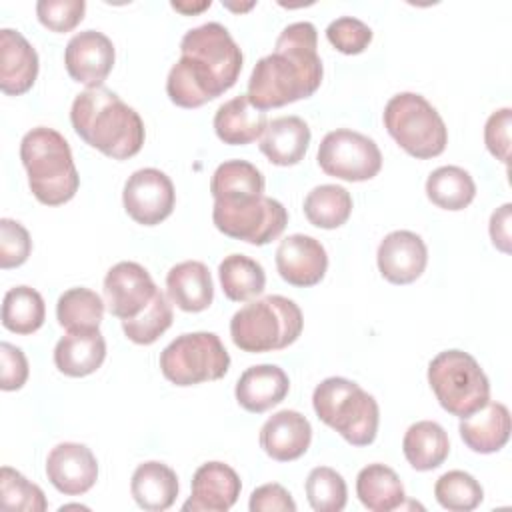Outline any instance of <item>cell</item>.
<instances>
[{
	"label": "cell",
	"instance_id": "1",
	"mask_svg": "<svg viewBox=\"0 0 512 512\" xmlns=\"http://www.w3.org/2000/svg\"><path fill=\"white\" fill-rule=\"evenodd\" d=\"M318 32L312 22L288 24L276 38L274 52L260 58L248 80V100L258 110L280 108L310 98L322 82Z\"/></svg>",
	"mask_w": 512,
	"mask_h": 512
},
{
	"label": "cell",
	"instance_id": "2",
	"mask_svg": "<svg viewBox=\"0 0 512 512\" xmlns=\"http://www.w3.org/2000/svg\"><path fill=\"white\" fill-rule=\"evenodd\" d=\"M70 122L88 146L114 160L136 156L146 138L140 114L106 86L80 92L72 102Z\"/></svg>",
	"mask_w": 512,
	"mask_h": 512
},
{
	"label": "cell",
	"instance_id": "3",
	"mask_svg": "<svg viewBox=\"0 0 512 512\" xmlns=\"http://www.w3.org/2000/svg\"><path fill=\"white\" fill-rule=\"evenodd\" d=\"M20 160L34 198L46 206H60L74 198L80 176L66 138L48 126L28 130L20 142Z\"/></svg>",
	"mask_w": 512,
	"mask_h": 512
},
{
	"label": "cell",
	"instance_id": "4",
	"mask_svg": "<svg viewBox=\"0 0 512 512\" xmlns=\"http://www.w3.org/2000/svg\"><path fill=\"white\" fill-rule=\"evenodd\" d=\"M304 328L302 310L286 296L270 294L248 302L230 320L232 342L250 354L288 348Z\"/></svg>",
	"mask_w": 512,
	"mask_h": 512
},
{
	"label": "cell",
	"instance_id": "5",
	"mask_svg": "<svg viewBox=\"0 0 512 512\" xmlns=\"http://www.w3.org/2000/svg\"><path fill=\"white\" fill-rule=\"evenodd\" d=\"M316 416L336 430L352 446H368L376 440L380 408L372 394L356 382L330 376L322 380L312 394Z\"/></svg>",
	"mask_w": 512,
	"mask_h": 512
},
{
	"label": "cell",
	"instance_id": "6",
	"mask_svg": "<svg viewBox=\"0 0 512 512\" xmlns=\"http://www.w3.org/2000/svg\"><path fill=\"white\" fill-rule=\"evenodd\" d=\"M428 384L440 406L466 418L490 400V382L474 356L464 350H444L428 364Z\"/></svg>",
	"mask_w": 512,
	"mask_h": 512
},
{
	"label": "cell",
	"instance_id": "7",
	"mask_svg": "<svg viewBox=\"0 0 512 512\" xmlns=\"http://www.w3.org/2000/svg\"><path fill=\"white\" fill-rule=\"evenodd\" d=\"M384 126L404 152L420 160L440 156L448 144L442 116L416 92H400L386 102Z\"/></svg>",
	"mask_w": 512,
	"mask_h": 512
},
{
	"label": "cell",
	"instance_id": "8",
	"mask_svg": "<svg viewBox=\"0 0 512 512\" xmlns=\"http://www.w3.org/2000/svg\"><path fill=\"white\" fill-rule=\"evenodd\" d=\"M228 368L230 354L214 332L180 334L160 354V370L176 386L220 380Z\"/></svg>",
	"mask_w": 512,
	"mask_h": 512
},
{
	"label": "cell",
	"instance_id": "9",
	"mask_svg": "<svg viewBox=\"0 0 512 512\" xmlns=\"http://www.w3.org/2000/svg\"><path fill=\"white\" fill-rule=\"evenodd\" d=\"M212 220L222 234L254 246H264L284 232L288 212L276 198L266 194L234 196L214 200Z\"/></svg>",
	"mask_w": 512,
	"mask_h": 512
},
{
	"label": "cell",
	"instance_id": "10",
	"mask_svg": "<svg viewBox=\"0 0 512 512\" xmlns=\"http://www.w3.org/2000/svg\"><path fill=\"white\" fill-rule=\"evenodd\" d=\"M316 160L322 172L346 182L370 180L382 168L378 144L366 134L348 128L328 132L318 146Z\"/></svg>",
	"mask_w": 512,
	"mask_h": 512
},
{
	"label": "cell",
	"instance_id": "11",
	"mask_svg": "<svg viewBox=\"0 0 512 512\" xmlns=\"http://www.w3.org/2000/svg\"><path fill=\"white\" fill-rule=\"evenodd\" d=\"M180 54L198 60L210 70L222 92L230 90L242 70V50L220 22H206L188 30L180 42Z\"/></svg>",
	"mask_w": 512,
	"mask_h": 512
},
{
	"label": "cell",
	"instance_id": "12",
	"mask_svg": "<svg viewBox=\"0 0 512 512\" xmlns=\"http://www.w3.org/2000/svg\"><path fill=\"white\" fill-rule=\"evenodd\" d=\"M122 204L134 222L142 226H156L174 210V184L170 176L158 168H140L124 182Z\"/></svg>",
	"mask_w": 512,
	"mask_h": 512
},
{
	"label": "cell",
	"instance_id": "13",
	"mask_svg": "<svg viewBox=\"0 0 512 512\" xmlns=\"http://www.w3.org/2000/svg\"><path fill=\"white\" fill-rule=\"evenodd\" d=\"M158 288L150 272L138 262L122 260L104 276V302L112 316L120 320L136 318L156 296Z\"/></svg>",
	"mask_w": 512,
	"mask_h": 512
},
{
	"label": "cell",
	"instance_id": "14",
	"mask_svg": "<svg viewBox=\"0 0 512 512\" xmlns=\"http://www.w3.org/2000/svg\"><path fill=\"white\" fill-rule=\"evenodd\" d=\"M114 44L98 30H82L74 34L64 50V66L70 78L86 88H98L114 66Z\"/></svg>",
	"mask_w": 512,
	"mask_h": 512
},
{
	"label": "cell",
	"instance_id": "15",
	"mask_svg": "<svg viewBox=\"0 0 512 512\" xmlns=\"http://www.w3.org/2000/svg\"><path fill=\"white\" fill-rule=\"evenodd\" d=\"M46 476L58 492L80 496L96 484L98 462L86 444L60 442L48 452Z\"/></svg>",
	"mask_w": 512,
	"mask_h": 512
},
{
	"label": "cell",
	"instance_id": "16",
	"mask_svg": "<svg viewBox=\"0 0 512 512\" xmlns=\"http://www.w3.org/2000/svg\"><path fill=\"white\" fill-rule=\"evenodd\" d=\"M276 268L284 282L310 288L316 286L328 270L326 248L308 234H290L276 248Z\"/></svg>",
	"mask_w": 512,
	"mask_h": 512
},
{
	"label": "cell",
	"instance_id": "17",
	"mask_svg": "<svg viewBox=\"0 0 512 512\" xmlns=\"http://www.w3.org/2000/svg\"><path fill=\"white\" fill-rule=\"evenodd\" d=\"M378 270L392 284L418 280L428 264V248L416 232L394 230L386 234L376 252Z\"/></svg>",
	"mask_w": 512,
	"mask_h": 512
},
{
	"label": "cell",
	"instance_id": "18",
	"mask_svg": "<svg viewBox=\"0 0 512 512\" xmlns=\"http://www.w3.org/2000/svg\"><path fill=\"white\" fill-rule=\"evenodd\" d=\"M240 490L242 482L234 468L218 460L206 462L194 472L192 494L184 502L182 510L226 512L236 504Z\"/></svg>",
	"mask_w": 512,
	"mask_h": 512
},
{
	"label": "cell",
	"instance_id": "19",
	"mask_svg": "<svg viewBox=\"0 0 512 512\" xmlns=\"http://www.w3.org/2000/svg\"><path fill=\"white\" fill-rule=\"evenodd\" d=\"M312 442L308 418L296 410H278L260 428V448L278 462H292L306 454Z\"/></svg>",
	"mask_w": 512,
	"mask_h": 512
},
{
	"label": "cell",
	"instance_id": "20",
	"mask_svg": "<svg viewBox=\"0 0 512 512\" xmlns=\"http://www.w3.org/2000/svg\"><path fill=\"white\" fill-rule=\"evenodd\" d=\"M38 76L34 46L12 28L0 30V90L8 96L28 92Z\"/></svg>",
	"mask_w": 512,
	"mask_h": 512
},
{
	"label": "cell",
	"instance_id": "21",
	"mask_svg": "<svg viewBox=\"0 0 512 512\" xmlns=\"http://www.w3.org/2000/svg\"><path fill=\"white\" fill-rule=\"evenodd\" d=\"M290 390L288 374L276 364H258L246 368L236 382L238 404L252 412L262 414L272 406H278Z\"/></svg>",
	"mask_w": 512,
	"mask_h": 512
},
{
	"label": "cell",
	"instance_id": "22",
	"mask_svg": "<svg viewBox=\"0 0 512 512\" xmlns=\"http://www.w3.org/2000/svg\"><path fill=\"white\" fill-rule=\"evenodd\" d=\"M510 412L502 402H486L474 414L460 418V438L478 454H492L506 446L510 438Z\"/></svg>",
	"mask_w": 512,
	"mask_h": 512
},
{
	"label": "cell",
	"instance_id": "23",
	"mask_svg": "<svg viewBox=\"0 0 512 512\" xmlns=\"http://www.w3.org/2000/svg\"><path fill=\"white\" fill-rule=\"evenodd\" d=\"M104 358L106 340L98 328L66 332L54 346V364L70 378H82L96 372Z\"/></svg>",
	"mask_w": 512,
	"mask_h": 512
},
{
	"label": "cell",
	"instance_id": "24",
	"mask_svg": "<svg viewBox=\"0 0 512 512\" xmlns=\"http://www.w3.org/2000/svg\"><path fill=\"white\" fill-rule=\"evenodd\" d=\"M266 126V112L252 106L246 94L234 96L232 100L220 104L214 114V132L224 144L230 146H244L262 138Z\"/></svg>",
	"mask_w": 512,
	"mask_h": 512
},
{
	"label": "cell",
	"instance_id": "25",
	"mask_svg": "<svg viewBox=\"0 0 512 512\" xmlns=\"http://www.w3.org/2000/svg\"><path fill=\"white\" fill-rule=\"evenodd\" d=\"M168 298L184 312H202L214 300V282L204 262L184 260L166 274Z\"/></svg>",
	"mask_w": 512,
	"mask_h": 512
},
{
	"label": "cell",
	"instance_id": "26",
	"mask_svg": "<svg viewBox=\"0 0 512 512\" xmlns=\"http://www.w3.org/2000/svg\"><path fill=\"white\" fill-rule=\"evenodd\" d=\"M308 144V124L300 116H280L268 122L258 146L272 164L294 166L304 158Z\"/></svg>",
	"mask_w": 512,
	"mask_h": 512
},
{
	"label": "cell",
	"instance_id": "27",
	"mask_svg": "<svg viewBox=\"0 0 512 512\" xmlns=\"http://www.w3.org/2000/svg\"><path fill=\"white\" fill-rule=\"evenodd\" d=\"M176 472L158 460L138 464L130 480V492L136 504L150 512L168 510L178 496Z\"/></svg>",
	"mask_w": 512,
	"mask_h": 512
},
{
	"label": "cell",
	"instance_id": "28",
	"mask_svg": "<svg viewBox=\"0 0 512 512\" xmlns=\"http://www.w3.org/2000/svg\"><path fill=\"white\" fill-rule=\"evenodd\" d=\"M402 452L414 470L426 472L438 468L450 454V440L446 430L434 420H420L408 426Z\"/></svg>",
	"mask_w": 512,
	"mask_h": 512
},
{
	"label": "cell",
	"instance_id": "29",
	"mask_svg": "<svg viewBox=\"0 0 512 512\" xmlns=\"http://www.w3.org/2000/svg\"><path fill=\"white\" fill-rule=\"evenodd\" d=\"M356 496L372 512H390L402 506L406 494L398 474L386 464H368L356 476Z\"/></svg>",
	"mask_w": 512,
	"mask_h": 512
},
{
	"label": "cell",
	"instance_id": "30",
	"mask_svg": "<svg viewBox=\"0 0 512 512\" xmlns=\"http://www.w3.org/2000/svg\"><path fill=\"white\" fill-rule=\"evenodd\" d=\"M222 292L232 302H248L264 292L266 272L260 262L246 254H230L218 264Z\"/></svg>",
	"mask_w": 512,
	"mask_h": 512
},
{
	"label": "cell",
	"instance_id": "31",
	"mask_svg": "<svg viewBox=\"0 0 512 512\" xmlns=\"http://www.w3.org/2000/svg\"><path fill=\"white\" fill-rule=\"evenodd\" d=\"M426 196L442 210H464L476 196V184L460 166H440L426 180Z\"/></svg>",
	"mask_w": 512,
	"mask_h": 512
},
{
	"label": "cell",
	"instance_id": "32",
	"mask_svg": "<svg viewBox=\"0 0 512 512\" xmlns=\"http://www.w3.org/2000/svg\"><path fill=\"white\" fill-rule=\"evenodd\" d=\"M352 214V196L344 186L320 184L304 198V216L316 228L332 230L346 224Z\"/></svg>",
	"mask_w": 512,
	"mask_h": 512
},
{
	"label": "cell",
	"instance_id": "33",
	"mask_svg": "<svg viewBox=\"0 0 512 512\" xmlns=\"http://www.w3.org/2000/svg\"><path fill=\"white\" fill-rule=\"evenodd\" d=\"M46 306L38 290L30 286H14L2 300V326L14 334H32L42 328Z\"/></svg>",
	"mask_w": 512,
	"mask_h": 512
},
{
	"label": "cell",
	"instance_id": "34",
	"mask_svg": "<svg viewBox=\"0 0 512 512\" xmlns=\"http://www.w3.org/2000/svg\"><path fill=\"white\" fill-rule=\"evenodd\" d=\"M104 300L90 288L78 286L60 294L56 302V318L66 332L96 330L104 316Z\"/></svg>",
	"mask_w": 512,
	"mask_h": 512
},
{
	"label": "cell",
	"instance_id": "35",
	"mask_svg": "<svg viewBox=\"0 0 512 512\" xmlns=\"http://www.w3.org/2000/svg\"><path fill=\"white\" fill-rule=\"evenodd\" d=\"M264 186L266 182L262 172L246 160H226L214 170L210 178V192L214 200L234 196H260L264 194Z\"/></svg>",
	"mask_w": 512,
	"mask_h": 512
},
{
	"label": "cell",
	"instance_id": "36",
	"mask_svg": "<svg viewBox=\"0 0 512 512\" xmlns=\"http://www.w3.org/2000/svg\"><path fill=\"white\" fill-rule=\"evenodd\" d=\"M172 320V304L168 296L162 290H158L142 314L130 320H122V330L126 338L132 340L134 344L148 346L154 344L172 326Z\"/></svg>",
	"mask_w": 512,
	"mask_h": 512
},
{
	"label": "cell",
	"instance_id": "37",
	"mask_svg": "<svg viewBox=\"0 0 512 512\" xmlns=\"http://www.w3.org/2000/svg\"><path fill=\"white\" fill-rule=\"evenodd\" d=\"M434 496L446 510L470 512L484 500V490L472 474L464 470H450L436 480Z\"/></svg>",
	"mask_w": 512,
	"mask_h": 512
},
{
	"label": "cell",
	"instance_id": "38",
	"mask_svg": "<svg viewBox=\"0 0 512 512\" xmlns=\"http://www.w3.org/2000/svg\"><path fill=\"white\" fill-rule=\"evenodd\" d=\"M304 490L310 508L316 512H340L348 500V488L342 474L330 466L312 468Z\"/></svg>",
	"mask_w": 512,
	"mask_h": 512
},
{
	"label": "cell",
	"instance_id": "39",
	"mask_svg": "<svg viewBox=\"0 0 512 512\" xmlns=\"http://www.w3.org/2000/svg\"><path fill=\"white\" fill-rule=\"evenodd\" d=\"M0 506L10 512H44L48 508V502L40 486L32 484L18 470L10 466H2Z\"/></svg>",
	"mask_w": 512,
	"mask_h": 512
},
{
	"label": "cell",
	"instance_id": "40",
	"mask_svg": "<svg viewBox=\"0 0 512 512\" xmlns=\"http://www.w3.org/2000/svg\"><path fill=\"white\" fill-rule=\"evenodd\" d=\"M326 38L338 52L352 56L368 48L372 42V28L354 16H340L328 24Z\"/></svg>",
	"mask_w": 512,
	"mask_h": 512
},
{
	"label": "cell",
	"instance_id": "41",
	"mask_svg": "<svg viewBox=\"0 0 512 512\" xmlns=\"http://www.w3.org/2000/svg\"><path fill=\"white\" fill-rule=\"evenodd\" d=\"M32 252V238L28 230L12 220L2 218L0 220V268H18L22 266Z\"/></svg>",
	"mask_w": 512,
	"mask_h": 512
},
{
	"label": "cell",
	"instance_id": "42",
	"mask_svg": "<svg viewBox=\"0 0 512 512\" xmlns=\"http://www.w3.org/2000/svg\"><path fill=\"white\" fill-rule=\"evenodd\" d=\"M86 12L84 0H40L36 2V16L52 32H70L76 28Z\"/></svg>",
	"mask_w": 512,
	"mask_h": 512
},
{
	"label": "cell",
	"instance_id": "43",
	"mask_svg": "<svg viewBox=\"0 0 512 512\" xmlns=\"http://www.w3.org/2000/svg\"><path fill=\"white\" fill-rule=\"evenodd\" d=\"M510 124L512 110L500 108L488 116L484 126V142L488 152L504 164H508L510 160Z\"/></svg>",
	"mask_w": 512,
	"mask_h": 512
},
{
	"label": "cell",
	"instance_id": "44",
	"mask_svg": "<svg viewBox=\"0 0 512 512\" xmlns=\"http://www.w3.org/2000/svg\"><path fill=\"white\" fill-rule=\"evenodd\" d=\"M28 380V360L24 352L10 344H0V388L4 392L20 390Z\"/></svg>",
	"mask_w": 512,
	"mask_h": 512
},
{
	"label": "cell",
	"instance_id": "45",
	"mask_svg": "<svg viewBox=\"0 0 512 512\" xmlns=\"http://www.w3.org/2000/svg\"><path fill=\"white\" fill-rule=\"evenodd\" d=\"M248 508L250 512H296V502L282 484L270 482L250 494Z\"/></svg>",
	"mask_w": 512,
	"mask_h": 512
},
{
	"label": "cell",
	"instance_id": "46",
	"mask_svg": "<svg viewBox=\"0 0 512 512\" xmlns=\"http://www.w3.org/2000/svg\"><path fill=\"white\" fill-rule=\"evenodd\" d=\"M510 208L512 204L506 202L498 210L492 212L490 216V238L492 244L500 252H510Z\"/></svg>",
	"mask_w": 512,
	"mask_h": 512
},
{
	"label": "cell",
	"instance_id": "47",
	"mask_svg": "<svg viewBox=\"0 0 512 512\" xmlns=\"http://www.w3.org/2000/svg\"><path fill=\"white\" fill-rule=\"evenodd\" d=\"M210 0H204V2H198V4H190V2H172L170 6L182 14H196V12H202L206 8H210Z\"/></svg>",
	"mask_w": 512,
	"mask_h": 512
},
{
	"label": "cell",
	"instance_id": "48",
	"mask_svg": "<svg viewBox=\"0 0 512 512\" xmlns=\"http://www.w3.org/2000/svg\"><path fill=\"white\" fill-rule=\"evenodd\" d=\"M226 8H230V10H236V12H242V10H250L252 6H254V2H248V4H244V6H238V4H230V2H226L224 4Z\"/></svg>",
	"mask_w": 512,
	"mask_h": 512
}]
</instances>
